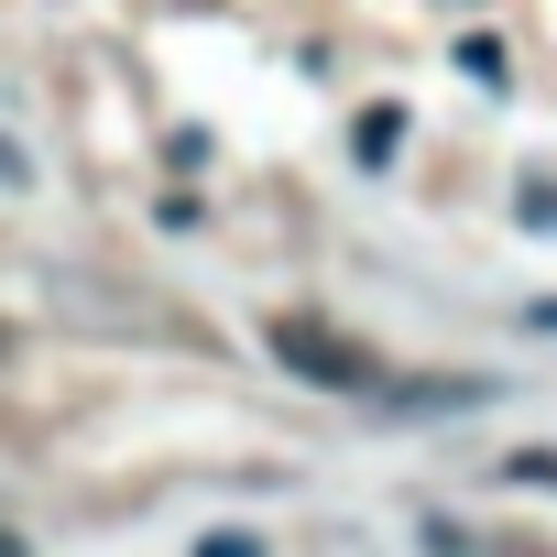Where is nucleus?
<instances>
[{
    "label": "nucleus",
    "mask_w": 557,
    "mask_h": 557,
    "mask_svg": "<svg viewBox=\"0 0 557 557\" xmlns=\"http://www.w3.org/2000/svg\"><path fill=\"white\" fill-rule=\"evenodd\" d=\"M459 66H470L481 88H503V45H492V34H470V45H459Z\"/></svg>",
    "instance_id": "nucleus-3"
},
{
    "label": "nucleus",
    "mask_w": 557,
    "mask_h": 557,
    "mask_svg": "<svg viewBox=\"0 0 557 557\" xmlns=\"http://www.w3.org/2000/svg\"><path fill=\"white\" fill-rule=\"evenodd\" d=\"M524 329H557V296H546V307H524Z\"/></svg>",
    "instance_id": "nucleus-8"
},
{
    "label": "nucleus",
    "mask_w": 557,
    "mask_h": 557,
    "mask_svg": "<svg viewBox=\"0 0 557 557\" xmlns=\"http://www.w3.org/2000/svg\"><path fill=\"white\" fill-rule=\"evenodd\" d=\"M394 143H405V110H394V99H372V110H361V132H350V153H361V164H394Z\"/></svg>",
    "instance_id": "nucleus-2"
},
{
    "label": "nucleus",
    "mask_w": 557,
    "mask_h": 557,
    "mask_svg": "<svg viewBox=\"0 0 557 557\" xmlns=\"http://www.w3.org/2000/svg\"><path fill=\"white\" fill-rule=\"evenodd\" d=\"M262 339H273V361H285L296 383H318V394H383V361L361 339H339L329 318H273Z\"/></svg>",
    "instance_id": "nucleus-1"
},
{
    "label": "nucleus",
    "mask_w": 557,
    "mask_h": 557,
    "mask_svg": "<svg viewBox=\"0 0 557 557\" xmlns=\"http://www.w3.org/2000/svg\"><path fill=\"white\" fill-rule=\"evenodd\" d=\"M513 208H524V230H557V186H546V175H524V197H513Z\"/></svg>",
    "instance_id": "nucleus-4"
},
{
    "label": "nucleus",
    "mask_w": 557,
    "mask_h": 557,
    "mask_svg": "<svg viewBox=\"0 0 557 557\" xmlns=\"http://www.w3.org/2000/svg\"><path fill=\"white\" fill-rule=\"evenodd\" d=\"M0 186H34V164H23V143L0 132Z\"/></svg>",
    "instance_id": "nucleus-6"
},
{
    "label": "nucleus",
    "mask_w": 557,
    "mask_h": 557,
    "mask_svg": "<svg viewBox=\"0 0 557 557\" xmlns=\"http://www.w3.org/2000/svg\"><path fill=\"white\" fill-rule=\"evenodd\" d=\"M197 557H262V535H208Z\"/></svg>",
    "instance_id": "nucleus-7"
},
{
    "label": "nucleus",
    "mask_w": 557,
    "mask_h": 557,
    "mask_svg": "<svg viewBox=\"0 0 557 557\" xmlns=\"http://www.w3.org/2000/svg\"><path fill=\"white\" fill-rule=\"evenodd\" d=\"M503 481H546V492H557V459H546V448H513V459H503Z\"/></svg>",
    "instance_id": "nucleus-5"
}]
</instances>
